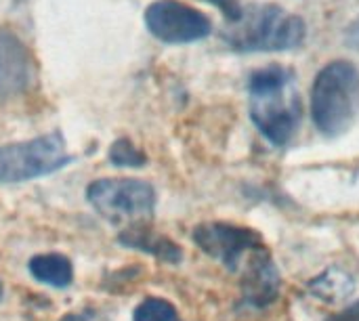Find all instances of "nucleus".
<instances>
[{
	"label": "nucleus",
	"instance_id": "20e7f679",
	"mask_svg": "<svg viewBox=\"0 0 359 321\" xmlns=\"http://www.w3.org/2000/svg\"><path fill=\"white\" fill-rule=\"evenodd\" d=\"M72 156L61 132L0 145V183H23L69 166Z\"/></svg>",
	"mask_w": 359,
	"mask_h": 321
},
{
	"label": "nucleus",
	"instance_id": "a211bd4d",
	"mask_svg": "<svg viewBox=\"0 0 359 321\" xmlns=\"http://www.w3.org/2000/svg\"><path fill=\"white\" fill-rule=\"evenodd\" d=\"M61 321H97L93 313H67Z\"/></svg>",
	"mask_w": 359,
	"mask_h": 321
},
{
	"label": "nucleus",
	"instance_id": "f257e3e1",
	"mask_svg": "<svg viewBox=\"0 0 359 321\" xmlns=\"http://www.w3.org/2000/svg\"><path fill=\"white\" fill-rule=\"evenodd\" d=\"M294 80V71L284 65H267L248 78L250 118L276 147H286L301 124V99Z\"/></svg>",
	"mask_w": 359,
	"mask_h": 321
},
{
	"label": "nucleus",
	"instance_id": "9d476101",
	"mask_svg": "<svg viewBox=\"0 0 359 321\" xmlns=\"http://www.w3.org/2000/svg\"><path fill=\"white\" fill-rule=\"evenodd\" d=\"M118 242L126 248H133V250H141L145 254H151L168 265H177L181 263L183 259V252L181 248L168 240L166 235H160L158 231L145 227V225H130L126 227L120 235H118Z\"/></svg>",
	"mask_w": 359,
	"mask_h": 321
},
{
	"label": "nucleus",
	"instance_id": "f03ea898",
	"mask_svg": "<svg viewBox=\"0 0 359 321\" xmlns=\"http://www.w3.org/2000/svg\"><path fill=\"white\" fill-rule=\"evenodd\" d=\"M359 116V69L339 59L320 69L311 86V118L316 128L328 137L345 135Z\"/></svg>",
	"mask_w": 359,
	"mask_h": 321
},
{
	"label": "nucleus",
	"instance_id": "423d86ee",
	"mask_svg": "<svg viewBox=\"0 0 359 321\" xmlns=\"http://www.w3.org/2000/svg\"><path fill=\"white\" fill-rule=\"evenodd\" d=\"M145 25L151 36L166 44H189L204 40L212 32L210 19L181 2V0H156L145 8Z\"/></svg>",
	"mask_w": 359,
	"mask_h": 321
},
{
	"label": "nucleus",
	"instance_id": "4468645a",
	"mask_svg": "<svg viewBox=\"0 0 359 321\" xmlns=\"http://www.w3.org/2000/svg\"><path fill=\"white\" fill-rule=\"evenodd\" d=\"M109 162L114 166L141 168V166H145L147 158H145V153L130 139L122 137V139H118V141L111 143V147H109Z\"/></svg>",
	"mask_w": 359,
	"mask_h": 321
},
{
	"label": "nucleus",
	"instance_id": "1a4fd4ad",
	"mask_svg": "<svg viewBox=\"0 0 359 321\" xmlns=\"http://www.w3.org/2000/svg\"><path fill=\"white\" fill-rule=\"evenodd\" d=\"M242 296L252 307H269L280 296V273L267 252L257 250L242 267Z\"/></svg>",
	"mask_w": 359,
	"mask_h": 321
},
{
	"label": "nucleus",
	"instance_id": "ddd939ff",
	"mask_svg": "<svg viewBox=\"0 0 359 321\" xmlns=\"http://www.w3.org/2000/svg\"><path fill=\"white\" fill-rule=\"evenodd\" d=\"M133 321H181V315L168 301L149 296L135 309Z\"/></svg>",
	"mask_w": 359,
	"mask_h": 321
},
{
	"label": "nucleus",
	"instance_id": "6ab92c4d",
	"mask_svg": "<svg viewBox=\"0 0 359 321\" xmlns=\"http://www.w3.org/2000/svg\"><path fill=\"white\" fill-rule=\"evenodd\" d=\"M0 299H2V284H0Z\"/></svg>",
	"mask_w": 359,
	"mask_h": 321
},
{
	"label": "nucleus",
	"instance_id": "0eeeda50",
	"mask_svg": "<svg viewBox=\"0 0 359 321\" xmlns=\"http://www.w3.org/2000/svg\"><path fill=\"white\" fill-rule=\"evenodd\" d=\"M194 242L229 271H242L246 261L265 248L263 238L255 229L231 223H202L194 229Z\"/></svg>",
	"mask_w": 359,
	"mask_h": 321
},
{
	"label": "nucleus",
	"instance_id": "7ed1b4c3",
	"mask_svg": "<svg viewBox=\"0 0 359 321\" xmlns=\"http://www.w3.org/2000/svg\"><path fill=\"white\" fill-rule=\"evenodd\" d=\"M307 25L299 15L286 13L278 4H255L225 34V42L240 53L292 50L305 42Z\"/></svg>",
	"mask_w": 359,
	"mask_h": 321
},
{
	"label": "nucleus",
	"instance_id": "dca6fc26",
	"mask_svg": "<svg viewBox=\"0 0 359 321\" xmlns=\"http://www.w3.org/2000/svg\"><path fill=\"white\" fill-rule=\"evenodd\" d=\"M345 42L351 46V48H355L359 50V17L345 29Z\"/></svg>",
	"mask_w": 359,
	"mask_h": 321
},
{
	"label": "nucleus",
	"instance_id": "9b49d317",
	"mask_svg": "<svg viewBox=\"0 0 359 321\" xmlns=\"http://www.w3.org/2000/svg\"><path fill=\"white\" fill-rule=\"evenodd\" d=\"M311 294L324 303H341L355 292V280L349 271L341 267H330L309 282Z\"/></svg>",
	"mask_w": 359,
	"mask_h": 321
},
{
	"label": "nucleus",
	"instance_id": "f8f14e48",
	"mask_svg": "<svg viewBox=\"0 0 359 321\" xmlns=\"http://www.w3.org/2000/svg\"><path fill=\"white\" fill-rule=\"evenodd\" d=\"M29 273L40 284L53 288H67L74 280V269L67 257L63 254H38L29 259Z\"/></svg>",
	"mask_w": 359,
	"mask_h": 321
},
{
	"label": "nucleus",
	"instance_id": "6e6552de",
	"mask_svg": "<svg viewBox=\"0 0 359 321\" xmlns=\"http://www.w3.org/2000/svg\"><path fill=\"white\" fill-rule=\"evenodd\" d=\"M34 82V55L11 29H0V101L21 97Z\"/></svg>",
	"mask_w": 359,
	"mask_h": 321
},
{
	"label": "nucleus",
	"instance_id": "f3484780",
	"mask_svg": "<svg viewBox=\"0 0 359 321\" xmlns=\"http://www.w3.org/2000/svg\"><path fill=\"white\" fill-rule=\"evenodd\" d=\"M328 321H359V301L358 303H353L349 309H345L343 313L332 315Z\"/></svg>",
	"mask_w": 359,
	"mask_h": 321
},
{
	"label": "nucleus",
	"instance_id": "39448f33",
	"mask_svg": "<svg viewBox=\"0 0 359 321\" xmlns=\"http://www.w3.org/2000/svg\"><path fill=\"white\" fill-rule=\"evenodd\" d=\"M88 204L109 223H137L156 208V191L141 179H99L86 189Z\"/></svg>",
	"mask_w": 359,
	"mask_h": 321
},
{
	"label": "nucleus",
	"instance_id": "2eb2a0df",
	"mask_svg": "<svg viewBox=\"0 0 359 321\" xmlns=\"http://www.w3.org/2000/svg\"><path fill=\"white\" fill-rule=\"evenodd\" d=\"M212 6H217L229 23H238L244 15V6L240 0H204Z\"/></svg>",
	"mask_w": 359,
	"mask_h": 321
}]
</instances>
